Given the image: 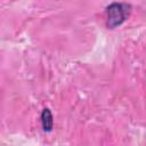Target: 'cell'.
Segmentation results:
<instances>
[{"mask_svg": "<svg viewBox=\"0 0 146 146\" xmlns=\"http://www.w3.org/2000/svg\"><path fill=\"white\" fill-rule=\"evenodd\" d=\"M129 6L124 3H112L106 9V22L108 27H115L120 25L128 15Z\"/></svg>", "mask_w": 146, "mask_h": 146, "instance_id": "obj_1", "label": "cell"}, {"mask_svg": "<svg viewBox=\"0 0 146 146\" xmlns=\"http://www.w3.org/2000/svg\"><path fill=\"white\" fill-rule=\"evenodd\" d=\"M51 113L49 112L48 108H46L43 112H42V127L44 130L49 131L52 127V119H51Z\"/></svg>", "mask_w": 146, "mask_h": 146, "instance_id": "obj_2", "label": "cell"}]
</instances>
